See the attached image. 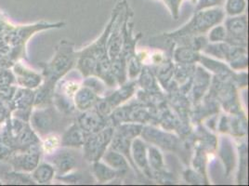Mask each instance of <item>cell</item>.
<instances>
[{
	"instance_id": "obj_1",
	"label": "cell",
	"mask_w": 249,
	"mask_h": 186,
	"mask_svg": "<svg viewBox=\"0 0 249 186\" xmlns=\"http://www.w3.org/2000/svg\"><path fill=\"white\" fill-rule=\"evenodd\" d=\"M223 18V12L221 10H209L206 11H198L197 14L193 18L184 28L176 32L178 36L197 34L208 30L212 25L221 21Z\"/></svg>"
},
{
	"instance_id": "obj_2",
	"label": "cell",
	"mask_w": 249,
	"mask_h": 186,
	"mask_svg": "<svg viewBox=\"0 0 249 186\" xmlns=\"http://www.w3.org/2000/svg\"><path fill=\"white\" fill-rule=\"evenodd\" d=\"M73 64L72 50L62 49L56 53L53 60L46 65L45 74L49 77L50 81L58 79Z\"/></svg>"
},
{
	"instance_id": "obj_3",
	"label": "cell",
	"mask_w": 249,
	"mask_h": 186,
	"mask_svg": "<svg viewBox=\"0 0 249 186\" xmlns=\"http://www.w3.org/2000/svg\"><path fill=\"white\" fill-rule=\"evenodd\" d=\"M40 158V149L36 145H32L27 147L26 151L22 154L15 155L11 158V165L16 171H33L37 166Z\"/></svg>"
},
{
	"instance_id": "obj_4",
	"label": "cell",
	"mask_w": 249,
	"mask_h": 186,
	"mask_svg": "<svg viewBox=\"0 0 249 186\" xmlns=\"http://www.w3.org/2000/svg\"><path fill=\"white\" fill-rule=\"evenodd\" d=\"M15 77L18 84L26 89H35L40 85L42 81L40 74L26 68L21 63L15 64L13 68Z\"/></svg>"
},
{
	"instance_id": "obj_5",
	"label": "cell",
	"mask_w": 249,
	"mask_h": 186,
	"mask_svg": "<svg viewBox=\"0 0 249 186\" xmlns=\"http://www.w3.org/2000/svg\"><path fill=\"white\" fill-rule=\"evenodd\" d=\"M46 110H38L35 112L31 117V122L34 129L39 132H45L51 129L52 125V118Z\"/></svg>"
},
{
	"instance_id": "obj_6",
	"label": "cell",
	"mask_w": 249,
	"mask_h": 186,
	"mask_svg": "<svg viewBox=\"0 0 249 186\" xmlns=\"http://www.w3.org/2000/svg\"><path fill=\"white\" fill-rule=\"evenodd\" d=\"M53 164L60 174L70 171L75 165V158L70 152H62L55 157Z\"/></svg>"
},
{
	"instance_id": "obj_7",
	"label": "cell",
	"mask_w": 249,
	"mask_h": 186,
	"mask_svg": "<svg viewBox=\"0 0 249 186\" xmlns=\"http://www.w3.org/2000/svg\"><path fill=\"white\" fill-rule=\"evenodd\" d=\"M55 169L50 164H41L37 166L32 174V178L35 182L38 184H49L52 182L54 176Z\"/></svg>"
},
{
	"instance_id": "obj_8",
	"label": "cell",
	"mask_w": 249,
	"mask_h": 186,
	"mask_svg": "<svg viewBox=\"0 0 249 186\" xmlns=\"http://www.w3.org/2000/svg\"><path fill=\"white\" fill-rule=\"evenodd\" d=\"M82 135L76 126L72 127L63 136L61 143L65 146H76L83 143Z\"/></svg>"
},
{
	"instance_id": "obj_9",
	"label": "cell",
	"mask_w": 249,
	"mask_h": 186,
	"mask_svg": "<svg viewBox=\"0 0 249 186\" xmlns=\"http://www.w3.org/2000/svg\"><path fill=\"white\" fill-rule=\"evenodd\" d=\"M34 94L30 91L27 90H20L16 94L15 99V104L16 107L20 110H25L31 107L33 102H34Z\"/></svg>"
},
{
	"instance_id": "obj_10",
	"label": "cell",
	"mask_w": 249,
	"mask_h": 186,
	"mask_svg": "<svg viewBox=\"0 0 249 186\" xmlns=\"http://www.w3.org/2000/svg\"><path fill=\"white\" fill-rule=\"evenodd\" d=\"M4 181L10 185H32L35 182L33 178L30 179L28 176L16 172H9L4 174Z\"/></svg>"
},
{
	"instance_id": "obj_11",
	"label": "cell",
	"mask_w": 249,
	"mask_h": 186,
	"mask_svg": "<svg viewBox=\"0 0 249 186\" xmlns=\"http://www.w3.org/2000/svg\"><path fill=\"white\" fill-rule=\"evenodd\" d=\"M61 144V140L57 135H49L46 137L43 145H42V149L46 154H52L53 153L57 147Z\"/></svg>"
},
{
	"instance_id": "obj_12",
	"label": "cell",
	"mask_w": 249,
	"mask_h": 186,
	"mask_svg": "<svg viewBox=\"0 0 249 186\" xmlns=\"http://www.w3.org/2000/svg\"><path fill=\"white\" fill-rule=\"evenodd\" d=\"M246 4V0H228L226 10L231 15L239 14L245 11Z\"/></svg>"
},
{
	"instance_id": "obj_13",
	"label": "cell",
	"mask_w": 249,
	"mask_h": 186,
	"mask_svg": "<svg viewBox=\"0 0 249 186\" xmlns=\"http://www.w3.org/2000/svg\"><path fill=\"white\" fill-rule=\"evenodd\" d=\"M94 171L95 174L98 177V179H100L101 181H107L112 179L114 177V171L112 169H110L109 167H105L103 164H99L97 163L96 165L94 166Z\"/></svg>"
},
{
	"instance_id": "obj_14",
	"label": "cell",
	"mask_w": 249,
	"mask_h": 186,
	"mask_svg": "<svg viewBox=\"0 0 249 186\" xmlns=\"http://www.w3.org/2000/svg\"><path fill=\"white\" fill-rule=\"evenodd\" d=\"M105 159L107 160V162L109 164L118 168V169H122V168H125L126 167V164L124 162V159L122 158L121 155H117V154H114V153H110L106 155Z\"/></svg>"
},
{
	"instance_id": "obj_15",
	"label": "cell",
	"mask_w": 249,
	"mask_h": 186,
	"mask_svg": "<svg viewBox=\"0 0 249 186\" xmlns=\"http://www.w3.org/2000/svg\"><path fill=\"white\" fill-rule=\"evenodd\" d=\"M15 76L12 73L8 70L0 71V87H9L14 81Z\"/></svg>"
},
{
	"instance_id": "obj_16",
	"label": "cell",
	"mask_w": 249,
	"mask_h": 186,
	"mask_svg": "<svg viewBox=\"0 0 249 186\" xmlns=\"http://www.w3.org/2000/svg\"><path fill=\"white\" fill-rule=\"evenodd\" d=\"M224 2V0H199L196 11H202L207 8H211L213 6H219Z\"/></svg>"
},
{
	"instance_id": "obj_17",
	"label": "cell",
	"mask_w": 249,
	"mask_h": 186,
	"mask_svg": "<svg viewBox=\"0 0 249 186\" xmlns=\"http://www.w3.org/2000/svg\"><path fill=\"white\" fill-rule=\"evenodd\" d=\"M182 0H165L167 6L170 8V10L172 11V13L174 15H177L178 12V7H179V4Z\"/></svg>"
},
{
	"instance_id": "obj_18",
	"label": "cell",
	"mask_w": 249,
	"mask_h": 186,
	"mask_svg": "<svg viewBox=\"0 0 249 186\" xmlns=\"http://www.w3.org/2000/svg\"><path fill=\"white\" fill-rule=\"evenodd\" d=\"M151 153V152H150ZM150 157H151V160H152V164L153 165H158L159 163H161L162 159H161V156L160 155L156 152V150H152V153L150 154Z\"/></svg>"
},
{
	"instance_id": "obj_19",
	"label": "cell",
	"mask_w": 249,
	"mask_h": 186,
	"mask_svg": "<svg viewBox=\"0 0 249 186\" xmlns=\"http://www.w3.org/2000/svg\"><path fill=\"white\" fill-rule=\"evenodd\" d=\"M191 1H192V2H194V3H195V2H196V0H191Z\"/></svg>"
},
{
	"instance_id": "obj_20",
	"label": "cell",
	"mask_w": 249,
	"mask_h": 186,
	"mask_svg": "<svg viewBox=\"0 0 249 186\" xmlns=\"http://www.w3.org/2000/svg\"><path fill=\"white\" fill-rule=\"evenodd\" d=\"M1 185H2V183H1V181H0V186H1Z\"/></svg>"
}]
</instances>
